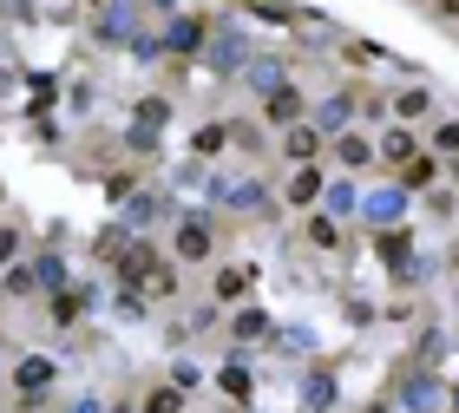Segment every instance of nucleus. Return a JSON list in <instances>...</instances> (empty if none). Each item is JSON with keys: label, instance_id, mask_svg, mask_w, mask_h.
Segmentation results:
<instances>
[{"label": "nucleus", "instance_id": "nucleus-1", "mask_svg": "<svg viewBox=\"0 0 459 413\" xmlns=\"http://www.w3.org/2000/svg\"><path fill=\"white\" fill-rule=\"evenodd\" d=\"M171 250H178V262H211V250H217L211 223H204V217H184V223H178V243H171Z\"/></svg>", "mask_w": 459, "mask_h": 413}, {"label": "nucleus", "instance_id": "nucleus-2", "mask_svg": "<svg viewBox=\"0 0 459 413\" xmlns=\"http://www.w3.org/2000/svg\"><path fill=\"white\" fill-rule=\"evenodd\" d=\"M263 118H269V125H296V118H302V92L296 86H269L263 92Z\"/></svg>", "mask_w": 459, "mask_h": 413}, {"label": "nucleus", "instance_id": "nucleus-3", "mask_svg": "<svg viewBox=\"0 0 459 413\" xmlns=\"http://www.w3.org/2000/svg\"><path fill=\"white\" fill-rule=\"evenodd\" d=\"M282 158H289V164H316V158H322V125H289Z\"/></svg>", "mask_w": 459, "mask_h": 413}, {"label": "nucleus", "instance_id": "nucleus-4", "mask_svg": "<svg viewBox=\"0 0 459 413\" xmlns=\"http://www.w3.org/2000/svg\"><path fill=\"white\" fill-rule=\"evenodd\" d=\"M53 374H59V367H53L47 355H27V361L13 367V387H20V394H39V387H47Z\"/></svg>", "mask_w": 459, "mask_h": 413}, {"label": "nucleus", "instance_id": "nucleus-5", "mask_svg": "<svg viewBox=\"0 0 459 413\" xmlns=\"http://www.w3.org/2000/svg\"><path fill=\"white\" fill-rule=\"evenodd\" d=\"M401 203H407L401 191H374V197L361 203V217H368V223H381V230H387V223H401Z\"/></svg>", "mask_w": 459, "mask_h": 413}, {"label": "nucleus", "instance_id": "nucleus-6", "mask_svg": "<svg viewBox=\"0 0 459 413\" xmlns=\"http://www.w3.org/2000/svg\"><path fill=\"white\" fill-rule=\"evenodd\" d=\"M164 47H171V53H197V47H204V20H171Z\"/></svg>", "mask_w": 459, "mask_h": 413}, {"label": "nucleus", "instance_id": "nucleus-7", "mask_svg": "<svg viewBox=\"0 0 459 413\" xmlns=\"http://www.w3.org/2000/svg\"><path fill=\"white\" fill-rule=\"evenodd\" d=\"M348 112H354V106H348V92H342V99H328V106L316 112V125H322V138H342V132H348Z\"/></svg>", "mask_w": 459, "mask_h": 413}, {"label": "nucleus", "instance_id": "nucleus-8", "mask_svg": "<svg viewBox=\"0 0 459 413\" xmlns=\"http://www.w3.org/2000/svg\"><path fill=\"white\" fill-rule=\"evenodd\" d=\"M335 158L348 164V171H361V164H374V144L354 138V132H342V138H335Z\"/></svg>", "mask_w": 459, "mask_h": 413}, {"label": "nucleus", "instance_id": "nucleus-9", "mask_svg": "<svg viewBox=\"0 0 459 413\" xmlns=\"http://www.w3.org/2000/svg\"><path fill=\"white\" fill-rule=\"evenodd\" d=\"M328 191V184H322V171H316V164H302V171H296V184H289V203H316Z\"/></svg>", "mask_w": 459, "mask_h": 413}, {"label": "nucleus", "instance_id": "nucleus-10", "mask_svg": "<svg viewBox=\"0 0 459 413\" xmlns=\"http://www.w3.org/2000/svg\"><path fill=\"white\" fill-rule=\"evenodd\" d=\"M381 158H387V164H407V158H420V151H413V132H387V138H381Z\"/></svg>", "mask_w": 459, "mask_h": 413}, {"label": "nucleus", "instance_id": "nucleus-11", "mask_svg": "<svg viewBox=\"0 0 459 413\" xmlns=\"http://www.w3.org/2000/svg\"><path fill=\"white\" fill-rule=\"evenodd\" d=\"M427 106H433V99H427V86H407L401 99H394V112H401V118H420Z\"/></svg>", "mask_w": 459, "mask_h": 413}, {"label": "nucleus", "instance_id": "nucleus-12", "mask_svg": "<svg viewBox=\"0 0 459 413\" xmlns=\"http://www.w3.org/2000/svg\"><path fill=\"white\" fill-rule=\"evenodd\" d=\"M79 308H86L79 296H59V288H53V308H47V315H53L59 328H73V322H79Z\"/></svg>", "mask_w": 459, "mask_h": 413}, {"label": "nucleus", "instance_id": "nucleus-13", "mask_svg": "<svg viewBox=\"0 0 459 413\" xmlns=\"http://www.w3.org/2000/svg\"><path fill=\"white\" fill-rule=\"evenodd\" d=\"M178 407H184L178 387H152V394H144V413H178Z\"/></svg>", "mask_w": 459, "mask_h": 413}, {"label": "nucleus", "instance_id": "nucleus-14", "mask_svg": "<svg viewBox=\"0 0 459 413\" xmlns=\"http://www.w3.org/2000/svg\"><path fill=\"white\" fill-rule=\"evenodd\" d=\"M322 203H328V217H348V211H354V191H348V184H328Z\"/></svg>", "mask_w": 459, "mask_h": 413}, {"label": "nucleus", "instance_id": "nucleus-15", "mask_svg": "<svg viewBox=\"0 0 459 413\" xmlns=\"http://www.w3.org/2000/svg\"><path fill=\"white\" fill-rule=\"evenodd\" d=\"M138 125H171V106H164V99H144V106H138Z\"/></svg>", "mask_w": 459, "mask_h": 413}, {"label": "nucleus", "instance_id": "nucleus-16", "mask_svg": "<svg viewBox=\"0 0 459 413\" xmlns=\"http://www.w3.org/2000/svg\"><path fill=\"white\" fill-rule=\"evenodd\" d=\"M263 328H269V322H263V308H243V315H237V335H243V341H256Z\"/></svg>", "mask_w": 459, "mask_h": 413}, {"label": "nucleus", "instance_id": "nucleus-17", "mask_svg": "<svg viewBox=\"0 0 459 413\" xmlns=\"http://www.w3.org/2000/svg\"><path fill=\"white\" fill-rule=\"evenodd\" d=\"M39 282H47V288H59V282H66V262H59V256H39V270H33Z\"/></svg>", "mask_w": 459, "mask_h": 413}, {"label": "nucleus", "instance_id": "nucleus-18", "mask_svg": "<svg viewBox=\"0 0 459 413\" xmlns=\"http://www.w3.org/2000/svg\"><path fill=\"white\" fill-rule=\"evenodd\" d=\"M381 256H387V262H401V256H407V237H401V230H387V237H381Z\"/></svg>", "mask_w": 459, "mask_h": 413}, {"label": "nucleus", "instance_id": "nucleus-19", "mask_svg": "<svg viewBox=\"0 0 459 413\" xmlns=\"http://www.w3.org/2000/svg\"><path fill=\"white\" fill-rule=\"evenodd\" d=\"M223 138H230L223 125H204V132H197V151H223Z\"/></svg>", "mask_w": 459, "mask_h": 413}, {"label": "nucleus", "instance_id": "nucleus-20", "mask_svg": "<svg viewBox=\"0 0 459 413\" xmlns=\"http://www.w3.org/2000/svg\"><path fill=\"white\" fill-rule=\"evenodd\" d=\"M407 184H433V158H407Z\"/></svg>", "mask_w": 459, "mask_h": 413}, {"label": "nucleus", "instance_id": "nucleus-21", "mask_svg": "<svg viewBox=\"0 0 459 413\" xmlns=\"http://www.w3.org/2000/svg\"><path fill=\"white\" fill-rule=\"evenodd\" d=\"M308 243H322V250H328V243H335V223L316 217V223H308Z\"/></svg>", "mask_w": 459, "mask_h": 413}, {"label": "nucleus", "instance_id": "nucleus-22", "mask_svg": "<svg viewBox=\"0 0 459 413\" xmlns=\"http://www.w3.org/2000/svg\"><path fill=\"white\" fill-rule=\"evenodd\" d=\"M20 256V230H0V262H13Z\"/></svg>", "mask_w": 459, "mask_h": 413}, {"label": "nucleus", "instance_id": "nucleus-23", "mask_svg": "<svg viewBox=\"0 0 459 413\" xmlns=\"http://www.w3.org/2000/svg\"><path fill=\"white\" fill-rule=\"evenodd\" d=\"M73 413H99V400H79V407H73Z\"/></svg>", "mask_w": 459, "mask_h": 413}, {"label": "nucleus", "instance_id": "nucleus-24", "mask_svg": "<svg viewBox=\"0 0 459 413\" xmlns=\"http://www.w3.org/2000/svg\"><path fill=\"white\" fill-rule=\"evenodd\" d=\"M440 13H459V0H440Z\"/></svg>", "mask_w": 459, "mask_h": 413}, {"label": "nucleus", "instance_id": "nucleus-25", "mask_svg": "<svg viewBox=\"0 0 459 413\" xmlns=\"http://www.w3.org/2000/svg\"><path fill=\"white\" fill-rule=\"evenodd\" d=\"M0 374H7V361H0Z\"/></svg>", "mask_w": 459, "mask_h": 413}, {"label": "nucleus", "instance_id": "nucleus-26", "mask_svg": "<svg viewBox=\"0 0 459 413\" xmlns=\"http://www.w3.org/2000/svg\"><path fill=\"white\" fill-rule=\"evenodd\" d=\"M0 302H7V288H0Z\"/></svg>", "mask_w": 459, "mask_h": 413}]
</instances>
